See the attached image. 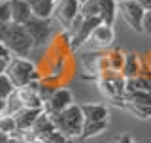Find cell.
I'll list each match as a JSON object with an SVG mask.
<instances>
[{
  "mask_svg": "<svg viewBox=\"0 0 151 143\" xmlns=\"http://www.w3.org/2000/svg\"><path fill=\"white\" fill-rule=\"evenodd\" d=\"M0 41L8 47L12 56H30L34 51V41L30 34L27 32L25 25H17V23H6L0 25Z\"/></svg>",
  "mask_w": 151,
  "mask_h": 143,
  "instance_id": "6da1fadb",
  "label": "cell"
},
{
  "mask_svg": "<svg viewBox=\"0 0 151 143\" xmlns=\"http://www.w3.org/2000/svg\"><path fill=\"white\" fill-rule=\"evenodd\" d=\"M51 119L55 122V128L59 132H63L68 139L81 137V132L85 126V117H83V111H81L79 104H72L64 111L57 113V115H51Z\"/></svg>",
  "mask_w": 151,
  "mask_h": 143,
  "instance_id": "7a4b0ae2",
  "label": "cell"
},
{
  "mask_svg": "<svg viewBox=\"0 0 151 143\" xmlns=\"http://www.w3.org/2000/svg\"><path fill=\"white\" fill-rule=\"evenodd\" d=\"M4 74H6L9 77V81L15 85V89L27 87L28 83H32V81L38 79L36 66L28 59H23V56H12Z\"/></svg>",
  "mask_w": 151,
  "mask_h": 143,
  "instance_id": "3957f363",
  "label": "cell"
},
{
  "mask_svg": "<svg viewBox=\"0 0 151 143\" xmlns=\"http://www.w3.org/2000/svg\"><path fill=\"white\" fill-rule=\"evenodd\" d=\"M117 11L121 13L123 21H125L134 32H144L142 23H144L145 9L142 8L136 0H123V2H119L117 4Z\"/></svg>",
  "mask_w": 151,
  "mask_h": 143,
  "instance_id": "277c9868",
  "label": "cell"
},
{
  "mask_svg": "<svg viewBox=\"0 0 151 143\" xmlns=\"http://www.w3.org/2000/svg\"><path fill=\"white\" fill-rule=\"evenodd\" d=\"M27 32L30 34L32 41H34V49L38 47H44L49 44V38L53 34L51 30V25H49V19H40V17H30V21L25 25Z\"/></svg>",
  "mask_w": 151,
  "mask_h": 143,
  "instance_id": "5b68a950",
  "label": "cell"
},
{
  "mask_svg": "<svg viewBox=\"0 0 151 143\" xmlns=\"http://www.w3.org/2000/svg\"><path fill=\"white\" fill-rule=\"evenodd\" d=\"M79 9H81V2L79 0H57L53 17L57 19V23L63 28L70 30L74 19L79 15Z\"/></svg>",
  "mask_w": 151,
  "mask_h": 143,
  "instance_id": "8992f818",
  "label": "cell"
},
{
  "mask_svg": "<svg viewBox=\"0 0 151 143\" xmlns=\"http://www.w3.org/2000/svg\"><path fill=\"white\" fill-rule=\"evenodd\" d=\"M100 25H104L102 19H100V15L83 19V23L79 25V28L72 32V38H70V49L76 51L78 47H83L85 44H87V40L91 38V34L94 32V28L100 26Z\"/></svg>",
  "mask_w": 151,
  "mask_h": 143,
  "instance_id": "52a82bcc",
  "label": "cell"
},
{
  "mask_svg": "<svg viewBox=\"0 0 151 143\" xmlns=\"http://www.w3.org/2000/svg\"><path fill=\"white\" fill-rule=\"evenodd\" d=\"M74 104V98H72V92L68 89H55L53 94L44 102V113L47 115H57V113L64 111L68 106Z\"/></svg>",
  "mask_w": 151,
  "mask_h": 143,
  "instance_id": "ba28073f",
  "label": "cell"
},
{
  "mask_svg": "<svg viewBox=\"0 0 151 143\" xmlns=\"http://www.w3.org/2000/svg\"><path fill=\"white\" fill-rule=\"evenodd\" d=\"M113 40H115V32H113V26L108 25H100L94 28V32L91 34V38L87 40L89 49H106V47L113 45Z\"/></svg>",
  "mask_w": 151,
  "mask_h": 143,
  "instance_id": "9c48e42d",
  "label": "cell"
},
{
  "mask_svg": "<svg viewBox=\"0 0 151 143\" xmlns=\"http://www.w3.org/2000/svg\"><path fill=\"white\" fill-rule=\"evenodd\" d=\"M44 113V109H28V107H23L21 111L17 113L15 117V122H17V132H21V134H28V132L32 130V126H34L36 119Z\"/></svg>",
  "mask_w": 151,
  "mask_h": 143,
  "instance_id": "30bf717a",
  "label": "cell"
},
{
  "mask_svg": "<svg viewBox=\"0 0 151 143\" xmlns=\"http://www.w3.org/2000/svg\"><path fill=\"white\" fill-rule=\"evenodd\" d=\"M9 6H12V23L17 25H27L32 17V9L28 0H9Z\"/></svg>",
  "mask_w": 151,
  "mask_h": 143,
  "instance_id": "8fae6325",
  "label": "cell"
},
{
  "mask_svg": "<svg viewBox=\"0 0 151 143\" xmlns=\"http://www.w3.org/2000/svg\"><path fill=\"white\" fill-rule=\"evenodd\" d=\"M85 117V122H96V121H108L110 109L104 104H79Z\"/></svg>",
  "mask_w": 151,
  "mask_h": 143,
  "instance_id": "7c38bea8",
  "label": "cell"
},
{
  "mask_svg": "<svg viewBox=\"0 0 151 143\" xmlns=\"http://www.w3.org/2000/svg\"><path fill=\"white\" fill-rule=\"evenodd\" d=\"M17 94L21 98L23 106L28 109H44V98L40 96V92L30 87H21L17 89Z\"/></svg>",
  "mask_w": 151,
  "mask_h": 143,
  "instance_id": "4fadbf2b",
  "label": "cell"
},
{
  "mask_svg": "<svg viewBox=\"0 0 151 143\" xmlns=\"http://www.w3.org/2000/svg\"><path fill=\"white\" fill-rule=\"evenodd\" d=\"M51 130H55L53 119L47 115V113H42V115L36 119V122H34V126H32V130L28 132V136H30V139H42V137L45 134H49Z\"/></svg>",
  "mask_w": 151,
  "mask_h": 143,
  "instance_id": "5bb4252c",
  "label": "cell"
},
{
  "mask_svg": "<svg viewBox=\"0 0 151 143\" xmlns=\"http://www.w3.org/2000/svg\"><path fill=\"white\" fill-rule=\"evenodd\" d=\"M98 4V11H100V19L104 25L108 26H113V21H115L117 17V0H96Z\"/></svg>",
  "mask_w": 151,
  "mask_h": 143,
  "instance_id": "9a60e30c",
  "label": "cell"
},
{
  "mask_svg": "<svg viewBox=\"0 0 151 143\" xmlns=\"http://www.w3.org/2000/svg\"><path fill=\"white\" fill-rule=\"evenodd\" d=\"M28 4H30L32 15L40 19H51L57 6V2H51V0H28Z\"/></svg>",
  "mask_w": 151,
  "mask_h": 143,
  "instance_id": "2e32d148",
  "label": "cell"
},
{
  "mask_svg": "<svg viewBox=\"0 0 151 143\" xmlns=\"http://www.w3.org/2000/svg\"><path fill=\"white\" fill-rule=\"evenodd\" d=\"M121 74H123L125 79H132V77H136V75H140L142 74V60H140V56L134 55V53L125 55V64H123Z\"/></svg>",
  "mask_w": 151,
  "mask_h": 143,
  "instance_id": "e0dca14e",
  "label": "cell"
},
{
  "mask_svg": "<svg viewBox=\"0 0 151 143\" xmlns=\"http://www.w3.org/2000/svg\"><path fill=\"white\" fill-rule=\"evenodd\" d=\"M108 126H110V119L108 121H96V122H85L79 139H91L94 136H100L102 132L108 130Z\"/></svg>",
  "mask_w": 151,
  "mask_h": 143,
  "instance_id": "ac0fdd59",
  "label": "cell"
},
{
  "mask_svg": "<svg viewBox=\"0 0 151 143\" xmlns=\"http://www.w3.org/2000/svg\"><path fill=\"white\" fill-rule=\"evenodd\" d=\"M25 107L23 106V102H21V98H19V94H17V89L13 90L12 94L6 98V109H4V115H17L21 109Z\"/></svg>",
  "mask_w": 151,
  "mask_h": 143,
  "instance_id": "d6986e66",
  "label": "cell"
},
{
  "mask_svg": "<svg viewBox=\"0 0 151 143\" xmlns=\"http://www.w3.org/2000/svg\"><path fill=\"white\" fill-rule=\"evenodd\" d=\"M79 13L83 15V19H89V17H96V15H100L96 0H85V2H81V9H79Z\"/></svg>",
  "mask_w": 151,
  "mask_h": 143,
  "instance_id": "ffe728a7",
  "label": "cell"
},
{
  "mask_svg": "<svg viewBox=\"0 0 151 143\" xmlns=\"http://www.w3.org/2000/svg\"><path fill=\"white\" fill-rule=\"evenodd\" d=\"M125 107L129 109L134 117H138V119H149L151 117V106H136V104L125 102Z\"/></svg>",
  "mask_w": 151,
  "mask_h": 143,
  "instance_id": "44dd1931",
  "label": "cell"
},
{
  "mask_svg": "<svg viewBox=\"0 0 151 143\" xmlns=\"http://www.w3.org/2000/svg\"><path fill=\"white\" fill-rule=\"evenodd\" d=\"M0 132H4V134H8V136H13V134H15V132H17L15 117L4 115V117H2V126H0Z\"/></svg>",
  "mask_w": 151,
  "mask_h": 143,
  "instance_id": "7402d4cb",
  "label": "cell"
},
{
  "mask_svg": "<svg viewBox=\"0 0 151 143\" xmlns=\"http://www.w3.org/2000/svg\"><path fill=\"white\" fill-rule=\"evenodd\" d=\"M13 90H15V85L9 81V77H8L6 74H2V75H0V98L6 100Z\"/></svg>",
  "mask_w": 151,
  "mask_h": 143,
  "instance_id": "603a6c76",
  "label": "cell"
},
{
  "mask_svg": "<svg viewBox=\"0 0 151 143\" xmlns=\"http://www.w3.org/2000/svg\"><path fill=\"white\" fill-rule=\"evenodd\" d=\"M42 141H44V143H70L72 139H68L63 132H59L55 128V130H51L49 134H45L44 137H42Z\"/></svg>",
  "mask_w": 151,
  "mask_h": 143,
  "instance_id": "cb8c5ba5",
  "label": "cell"
},
{
  "mask_svg": "<svg viewBox=\"0 0 151 143\" xmlns=\"http://www.w3.org/2000/svg\"><path fill=\"white\" fill-rule=\"evenodd\" d=\"M12 23V6H9V0H2L0 2V25H6Z\"/></svg>",
  "mask_w": 151,
  "mask_h": 143,
  "instance_id": "d4e9b609",
  "label": "cell"
},
{
  "mask_svg": "<svg viewBox=\"0 0 151 143\" xmlns=\"http://www.w3.org/2000/svg\"><path fill=\"white\" fill-rule=\"evenodd\" d=\"M142 28H144L145 34L151 36V11H145L144 15V23H142Z\"/></svg>",
  "mask_w": 151,
  "mask_h": 143,
  "instance_id": "484cf974",
  "label": "cell"
},
{
  "mask_svg": "<svg viewBox=\"0 0 151 143\" xmlns=\"http://www.w3.org/2000/svg\"><path fill=\"white\" fill-rule=\"evenodd\" d=\"M8 143H28V139H27L25 134H21V132H15L13 136H9Z\"/></svg>",
  "mask_w": 151,
  "mask_h": 143,
  "instance_id": "4316f807",
  "label": "cell"
},
{
  "mask_svg": "<svg viewBox=\"0 0 151 143\" xmlns=\"http://www.w3.org/2000/svg\"><path fill=\"white\" fill-rule=\"evenodd\" d=\"M0 59H12V53L8 51V47L0 41Z\"/></svg>",
  "mask_w": 151,
  "mask_h": 143,
  "instance_id": "83f0119b",
  "label": "cell"
},
{
  "mask_svg": "<svg viewBox=\"0 0 151 143\" xmlns=\"http://www.w3.org/2000/svg\"><path fill=\"white\" fill-rule=\"evenodd\" d=\"M136 2H138L145 11H151V0H136Z\"/></svg>",
  "mask_w": 151,
  "mask_h": 143,
  "instance_id": "f1b7e54d",
  "label": "cell"
},
{
  "mask_svg": "<svg viewBox=\"0 0 151 143\" xmlns=\"http://www.w3.org/2000/svg\"><path fill=\"white\" fill-rule=\"evenodd\" d=\"M117 143H134L132 141V136H129V134H123L119 139H117Z\"/></svg>",
  "mask_w": 151,
  "mask_h": 143,
  "instance_id": "f546056e",
  "label": "cell"
},
{
  "mask_svg": "<svg viewBox=\"0 0 151 143\" xmlns=\"http://www.w3.org/2000/svg\"><path fill=\"white\" fill-rule=\"evenodd\" d=\"M8 62H9V59H0V75L6 72V68H8Z\"/></svg>",
  "mask_w": 151,
  "mask_h": 143,
  "instance_id": "4dcf8cb0",
  "label": "cell"
},
{
  "mask_svg": "<svg viewBox=\"0 0 151 143\" xmlns=\"http://www.w3.org/2000/svg\"><path fill=\"white\" fill-rule=\"evenodd\" d=\"M8 139H9V136L4 134V132H0V143H8Z\"/></svg>",
  "mask_w": 151,
  "mask_h": 143,
  "instance_id": "1f68e13d",
  "label": "cell"
},
{
  "mask_svg": "<svg viewBox=\"0 0 151 143\" xmlns=\"http://www.w3.org/2000/svg\"><path fill=\"white\" fill-rule=\"evenodd\" d=\"M4 109H6V100H4V98H0V115L4 113Z\"/></svg>",
  "mask_w": 151,
  "mask_h": 143,
  "instance_id": "d6a6232c",
  "label": "cell"
},
{
  "mask_svg": "<svg viewBox=\"0 0 151 143\" xmlns=\"http://www.w3.org/2000/svg\"><path fill=\"white\" fill-rule=\"evenodd\" d=\"M30 143H44V141H42V139H32Z\"/></svg>",
  "mask_w": 151,
  "mask_h": 143,
  "instance_id": "836d02e7",
  "label": "cell"
},
{
  "mask_svg": "<svg viewBox=\"0 0 151 143\" xmlns=\"http://www.w3.org/2000/svg\"><path fill=\"white\" fill-rule=\"evenodd\" d=\"M2 117H4V113H2V115H0V126H2Z\"/></svg>",
  "mask_w": 151,
  "mask_h": 143,
  "instance_id": "e575fe53",
  "label": "cell"
},
{
  "mask_svg": "<svg viewBox=\"0 0 151 143\" xmlns=\"http://www.w3.org/2000/svg\"><path fill=\"white\" fill-rule=\"evenodd\" d=\"M51 2H57V0H51Z\"/></svg>",
  "mask_w": 151,
  "mask_h": 143,
  "instance_id": "d590c367",
  "label": "cell"
},
{
  "mask_svg": "<svg viewBox=\"0 0 151 143\" xmlns=\"http://www.w3.org/2000/svg\"><path fill=\"white\" fill-rule=\"evenodd\" d=\"M79 2H85V0H79Z\"/></svg>",
  "mask_w": 151,
  "mask_h": 143,
  "instance_id": "8d00e7d4",
  "label": "cell"
},
{
  "mask_svg": "<svg viewBox=\"0 0 151 143\" xmlns=\"http://www.w3.org/2000/svg\"><path fill=\"white\" fill-rule=\"evenodd\" d=\"M119 2H123V0H119Z\"/></svg>",
  "mask_w": 151,
  "mask_h": 143,
  "instance_id": "74e56055",
  "label": "cell"
}]
</instances>
